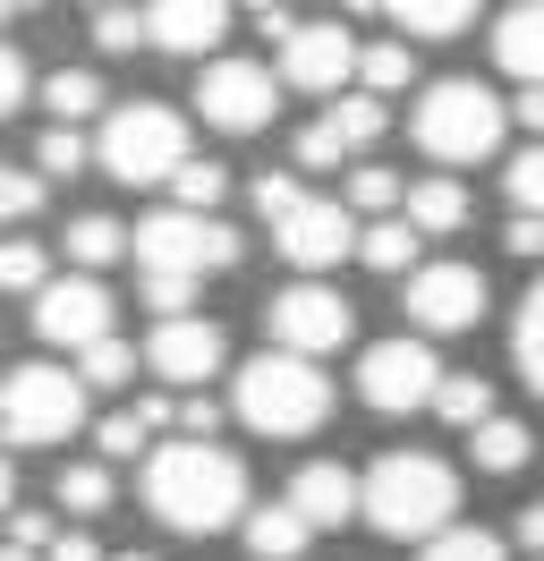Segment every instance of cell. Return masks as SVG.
<instances>
[{
	"mask_svg": "<svg viewBox=\"0 0 544 561\" xmlns=\"http://www.w3.org/2000/svg\"><path fill=\"white\" fill-rule=\"evenodd\" d=\"M290 502L306 511V527H340V519L366 511V477L340 468V459H306L298 477H290Z\"/></svg>",
	"mask_w": 544,
	"mask_h": 561,
	"instance_id": "17",
	"label": "cell"
},
{
	"mask_svg": "<svg viewBox=\"0 0 544 561\" xmlns=\"http://www.w3.org/2000/svg\"><path fill=\"white\" fill-rule=\"evenodd\" d=\"M86 162H94V153H86V137H77L68 119H52V128L34 137V179H77Z\"/></svg>",
	"mask_w": 544,
	"mask_h": 561,
	"instance_id": "28",
	"label": "cell"
},
{
	"mask_svg": "<svg viewBox=\"0 0 544 561\" xmlns=\"http://www.w3.org/2000/svg\"><path fill=\"white\" fill-rule=\"evenodd\" d=\"M256 213H272V221L298 213V171H264V179H256Z\"/></svg>",
	"mask_w": 544,
	"mask_h": 561,
	"instance_id": "44",
	"label": "cell"
},
{
	"mask_svg": "<svg viewBox=\"0 0 544 561\" xmlns=\"http://www.w3.org/2000/svg\"><path fill=\"white\" fill-rule=\"evenodd\" d=\"M349 9H358V18H392V0H349Z\"/></svg>",
	"mask_w": 544,
	"mask_h": 561,
	"instance_id": "51",
	"label": "cell"
},
{
	"mask_svg": "<svg viewBox=\"0 0 544 561\" xmlns=\"http://www.w3.org/2000/svg\"><path fill=\"white\" fill-rule=\"evenodd\" d=\"M52 561H111V553H102L86 527H60V536H52Z\"/></svg>",
	"mask_w": 544,
	"mask_h": 561,
	"instance_id": "48",
	"label": "cell"
},
{
	"mask_svg": "<svg viewBox=\"0 0 544 561\" xmlns=\"http://www.w3.org/2000/svg\"><path fill=\"white\" fill-rule=\"evenodd\" d=\"M128 247H136V230H120L111 213H77V221H68V264H77V273H102V264H120Z\"/></svg>",
	"mask_w": 544,
	"mask_h": 561,
	"instance_id": "23",
	"label": "cell"
},
{
	"mask_svg": "<svg viewBox=\"0 0 544 561\" xmlns=\"http://www.w3.org/2000/svg\"><path fill=\"white\" fill-rule=\"evenodd\" d=\"M502 187H510V205H519V213H544V145H519V153H510Z\"/></svg>",
	"mask_w": 544,
	"mask_h": 561,
	"instance_id": "35",
	"label": "cell"
},
{
	"mask_svg": "<svg viewBox=\"0 0 544 561\" xmlns=\"http://www.w3.org/2000/svg\"><path fill=\"white\" fill-rule=\"evenodd\" d=\"M358 213L340 205V196H298V213H281L272 221V247L298 264V273H332V264H349L358 255Z\"/></svg>",
	"mask_w": 544,
	"mask_h": 561,
	"instance_id": "11",
	"label": "cell"
},
{
	"mask_svg": "<svg viewBox=\"0 0 544 561\" xmlns=\"http://www.w3.org/2000/svg\"><path fill=\"white\" fill-rule=\"evenodd\" d=\"M290 153H298V171H332L340 153H349V137H340L332 119H306V128H298V145H290Z\"/></svg>",
	"mask_w": 544,
	"mask_h": 561,
	"instance_id": "38",
	"label": "cell"
},
{
	"mask_svg": "<svg viewBox=\"0 0 544 561\" xmlns=\"http://www.w3.org/2000/svg\"><path fill=\"white\" fill-rule=\"evenodd\" d=\"M0 409H9V383H0Z\"/></svg>",
	"mask_w": 544,
	"mask_h": 561,
	"instance_id": "56",
	"label": "cell"
},
{
	"mask_svg": "<svg viewBox=\"0 0 544 561\" xmlns=\"http://www.w3.org/2000/svg\"><path fill=\"white\" fill-rule=\"evenodd\" d=\"M86 425V375H60V366H18L9 375V409H0V443L18 451H52Z\"/></svg>",
	"mask_w": 544,
	"mask_h": 561,
	"instance_id": "7",
	"label": "cell"
},
{
	"mask_svg": "<svg viewBox=\"0 0 544 561\" xmlns=\"http://www.w3.org/2000/svg\"><path fill=\"white\" fill-rule=\"evenodd\" d=\"M417 561H510V553H502V536H494V527H442Z\"/></svg>",
	"mask_w": 544,
	"mask_h": 561,
	"instance_id": "33",
	"label": "cell"
},
{
	"mask_svg": "<svg viewBox=\"0 0 544 561\" xmlns=\"http://www.w3.org/2000/svg\"><path fill=\"white\" fill-rule=\"evenodd\" d=\"M510 366L528 375V391L544 400V280H528L519 298V323H510Z\"/></svg>",
	"mask_w": 544,
	"mask_h": 561,
	"instance_id": "24",
	"label": "cell"
},
{
	"mask_svg": "<svg viewBox=\"0 0 544 561\" xmlns=\"http://www.w3.org/2000/svg\"><path fill=\"white\" fill-rule=\"evenodd\" d=\"M510 9H519V0H510Z\"/></svg>",
	"mask_w": 544,
	"mask_h": 561,
	"instance_id": "57",
	"label": "cell"
},
{
	"mask_svg": "<svg viewBox=\"0 0 544 561\" xmlns=\"http://www.w3.org/2000/svg\"><path fill=\"white\" fill-rule=\"evenodd\" d=\"M434 417H442V425H460V434H476V425L494 417V383H485V375H442Z\"/></svg>",
	"mask_w": 544,
	"mask_h": 561,
	"instance_id": "26",
	"label": "cell"
},
{
	"mask_svg": "<svg viewBox=\"0 0 544 561\" xmlns=\"http://www.w3.org/2000/svg\"><path fill=\"white\" fill-rule=\"evenodd\" d=\"M18 213H43V179L0 171V221H18Z\"/></svg>",
	"mask_w": 544,
	"mask_h": 561,
	"instance_id": "42",
	"label": "cell"
},
{
	"mask_svg": "<svg viewBox=\"0 0 544 561\" xmlns=\"http://www.w3.org/2000/svg\"><path fill=\"white\" fill-rule=\"evenodd\" d=\"M222 417H230V409H213V400H188V409H179V434H188V443H213V434H222Z\"/></svg>",
	"mask_w": 544,
	"mask_h": 561,
	"instance_id": "46",
	"label": "cell"
},
{
	"mask_svg": "<svg viewBox=\"0 0 544 561\" xmlns=\"http://www.w3.org/2000/svg\"><path fill=\"white\" fill-rule=\"evenodd\" d=\"M145 511L179 536H222L230 519H247V468L222 443H162L145 459Z\"/></svg>",
	"mask_w": 544,
	"mask_h": 561,
	"instance_id": "1",
	"label": "cell"
},
{
	"mask_svg": "<svg viewBox=\"0 0 544 561\" xmlns=\"http://www.w3.org/2000/svg\"><path fill=\"white\" fill-rule=\"evenodd\" d=\"M43 103H52V119H94L102 111V77L94 69H60V77H43Z\"/></svg>",
	"mask_w": 544,
	"mask_h": 561,
	"instance_id": "27",
	"label": "cell"
},
{
	"mask_svg": "<svg viewBox=\"0 0 544 561\" xmlns=\"http://www.w3.org/2000/svg\"><path fill=\"white\" fill-rule=\"evenodd\" d=\"M358 60H366V51L324 18V26H298V35L281 43V85H298V94H349Z\"/></svg>",
	"mask_w": 544,
	"mask_h": 561,
	"instance_id": "15",
	"label": "cell"
},
{
	"mask_svg": "<svg viewBox=\"0 0 544 561\" xmlns=\"http://www.w3.org/2000/svg\"><path fill=\"white\" fill-rule=\"evenodd\" d=\"M434 391H442V366L426 350V332L417 341H374L358 357V400L374 417H417V409H434Z\"/></svg>",
	"mask_w": 544,
	"mask_h": 561,
	"instance_id": "9",
	"label": "cell"
},
{
	"mask_svg": "<svg viewBox=\"0 0 544 561\" xmlns=\"http://www.w3.org/2000/svg\"><path fill=\"white\" fill-rule=\"evenodd\" d=\"M196 111H204V128H222V137H264L281 119V69H264V60H213L196 77Z\"/></svg>",
	"mask_w": 544,
	"mask_h": 561,
	"instance_id": "8",
	"label": "cell"
},
{
	"mask_svg": "<svg viewBox=\"0 0 544 561\" xmlns=\"http://www.w3.org/2000/svg\"><path fill=\"white\" fill-rule=\"evenodd\" d=\"M0 561H43V553H26V545H0Z\"/></svg>",
	"mask_w": 544,
	"mask_h": 561,
	"instance_id": "52",
	"label": "cell"
},
{
	"mask_svg": "<svg viewBox=\"0 0 544 561\" xmlns=\"http://www.w3.org/2000/svg\"><path fill=\"white\" fill-rule=\"evenodd\" d=\"M94 162L120 179V187H162V179L188 171V119H179L170 103H120V111H102Z\"/></svg>",
	"mask_w": 544,
	"mask_h": 561,
	"instance_id": "5",
	"label": "cell"
},
{
	"mask_svg": "<svg viewBox=\"0 0 544 561\" xmlns=\"http://www.w3.org/2000/svg\"><path fill=\"white\" fill-rule=\"evenodd\" d=\"M0 289H43V247H34V239L0 247Z\"/></svg>",
	"mask_w": 544,
	"mask_h": 561,
	"instance_id": "41",
	"label": "cell"
},
{
	"mask_svg": "<svg viewBox=\"0 0 544 561\" xmlns=\"http://www.w3.org/2000/svg\"><path fill=\"white\" fill-rule=\"evenodd\" d=\"M154 417L145 409H120V417H102V459H154Z\"/></svg>",
	"mask_w": 544,
	"mask_h": 561,
	"instance_id": "36",
	"label": "cell"
},
{
	"mask_svg": "<svg viewBox=\"0 0 544 561\" xmlns=\"http://www.w3.org/2000/svg\"><path fill=\"white\" fill-rule=\"evenodd\" d=\"M417 221H400V213H383V221H366V239H358V264L366 273H383V280H417L426 264H417Z\"/></svg>",
	"mask_w": 544,
	"mask_h": 561,
	"instance_id": "19",
	"label": "cell"
},
{
	"mask_svg": "<svg viewBox=\"0 0 544 561\" xmlns=\"http://www.w3.org/2000/svg\"><path fill=\"white\" fill-rule=\"evenodd\" d=\"M196 289L204 280H188V273H145V307L154 316H196Z\"/></svg>",
	"mask_w": 544,
	"mask_h": 561,
	"instance_id": "39",
	"label": "cell"
},
{
	"mask_svg": "<svg viewBox=\"0 0 544 561\" xmlns=\"http://www.w3.org/2000/svg\"><path fill=\"white\" fill-rule=\"evenodd\" d=\"M9 485H18V477H9V459H0V511H9Z\"/></svg>",
	"mask_w": 544,
	"mask_h": 561,
	"instance_id": "53",
	"label": "cell"
},
{
	"mask_svg": "<svg viewBox=\"0 0 544 561\" xmlns=\"http://www.w3.org/2000/svg\"><path fill=\"white\" fill-rule=\"evenodd\" d=\"M222 323H204V316H162L154 332H145V366L162 375V383H179V391H196L204 375H222Z\"/></svg>",
	"mask_w": 544,
	"mask_h": 561,
	"instance_id": "14",
	"label": "cell"
},
{
	"mask_svg": "<svg viewBox=\"0 0 544 561\" xmlns=\"http://www.w3.org/2000/svg\"><path fill=\"white\" fill-rule=\"evenodd\" d=\"M111 561H154V553H111Z\"/></svg>",
	"mask_w": 544,
	"mask_h": 561,
	"instance_id": "54",
	"label": "cell"
},
{
	"mask_svg": "<svg viewBox=\"0 0 544 561\" xmlns=\"http://www.w3.org/2000/svg\"><path fill=\"white\" fill-rule=\"evenodd\" d=\"M230 417L247 425V434H264V443H306L315 425L332 417V383H324L315 357L272 350V357H256V366H238Z\"/></svg>",
	"mask_w": 544,
	"mask_h": 561,
	"instance_id": "3",
	"label": "cell"
},
{
	"mask_svg": "<svg viewBox=\"0 0 544 561\" xmlns=\"http://www.w3.org/2000/svg\"><path fill=\"white\" fill-rule=\"evenodd\" d=\"M102 9H111V0H102Z\"/></svg>",
	"mask_w": 544,
	"mask_h": 561,
	"instance_id": "58",
	"label": "cell"
},
{
	"mask_svg": "<svg viewBox=\"0 0 544 561\" xmlns=\"http://www.w3.org/2000/svg\"><path fill=\"white\" fill-rule=\"evenodd\" d=\"M315 545V527H306L298 502H264V511H247V553L256 561H298Z\"/></svg>",
	"mask_w": 544,
	"mask_h": 561,
	"instance_id": "20",
	"label": "cell"
},
{
	"mask_svg": "<svg viewBox=\"0 0 544 561\" xmlns=\"http://www.w3.org/2000/svg\"><path fill=\"white\" fill-rule=\"evenodd\" d=\"M340 205H349V213H374V221H383L392 205H408V187H400V171H383V162H366V171H349V187H340Z\"/></svg>",
	"mask_w": 544,
	"mask_h": 561,
	"instance_id": "30",
	"label": "cell"
},
{
	"mask_svg": "<svg viewBox=\"0 0 544 561\" xmlns=\"http://www.w3.org/2000/svg\"><path fill=\"white\" fill-rule=\"evenodd\" d=\"M408 77H417L408 43H366V60H358V85H366V94H400Z\"/></svg>",
	"mask_w": 544,
	"mask_h": 561,
	"instance_id": "31",
	"label": "cell"
},
{
	"mask_svg": "<svg viewBox=\"0 0 544 561\" xmlns=\"http://www.w3.org/2000/svg\"><path fill=\"white\" fill-rule=\"evenodd\" d=\"M94 43H102V51H136V43H154V35H145V9H94Z\"/></svg>",
	"mask_w": 544,
	"mask_h": 561,
	"instance_id": "40",
	"label": "cell"
},
{
	"mask_svg": "<svg viewBox=\"0 0 544 561\" xmlns=\"http://www.w3.org/2000/svg\"><path fill=\"white\" fill-rule=\"evenodd\" d=\"M9 545H26V553L52 561V519H43V511H18V519H9Z\"/></svg>",
	"mask_w": 544,
	"mask_h": 561,
	"instance_id": "47",
	"label": "cell"
},
{
	"mask_svg": "<svg viewBox=\"0 0 544 561\" xmlns=\"http://www.w3.org/2000/svg\"><path fill=\"white\" fill-rule=\"evenodd\" d=\"M60 511H77V519H102V511H111V468H102V459L60 468Z\"/></svg>",
	"mask_w": 544,
	"mask_h": 561,
	"instance_id": "29",
	"label": "cell"
},
{
	"mask_svg": "<svg viewBox=\"0 0 544 561\" xmlns=\"http://www.w3.org/2000/svg\"><path fill=\"white\" fill-rule=\"evenodd\" d=\"M9 18H18V9H9V0H0V26H9Z\"/></svg>",
	"mask_w": 544,
	"mask_h": 561,
	"instance_id": "55",
	"label": "cell"
},
{
	"mask_svg": "<svg viewBox=\"0 0 544 561\" xmlns=\"http://www.w3.org/2000/svg\"><path fill=\"white\" fill-rule=\"evenodd\" d=\"M264 323H272V350H290V357L349 350V332H358V316H349V298H340L332 280H290L264 307Z\"/></svg>",
	"mask_w": 544,
	"mask_h": 561,
	"instance_id": "10",
	"label": "cell"
},
{
	"mask_svg": "<svg viewBox=\"0 0 544 561\" xmlns=\"http://www.w3.org/2000/svg\"><path fill=\"white\" fill-rule=\"evenodd\" d=\"M34 341L43 350H94V341H111V289L94 273L43 280L34 289Z\"/></svg>",
	"mask_w": 544,
	"mask_h": 561,
	"instance_id": "12",
	"label": "cell"
},
{
	"mask_svg": "<svg viewBox=\"0 0 544 561\" xmlns=\"http://www.w3.org/2000/svg\"><path fill=\"white\" fill-rule=\"evenodd\" d=\"M128 366H136V350L128 341H120V332H111V341H94V350H77V375H86V383H128Z\"/></svg>",
	"mask_w": 544,
	"mask_h": 561,
	"instance_id": "37",
	"label": "cell"
},
{
	"mask_svg": "<svg viewBox=\"0 0 544 561\" xmlns=\"http://www.w3.org/2000/svg\"><path fill=\"white\" fill-rule=\"evenodd\" d=\"M392 18H400V35H417V43H451V35H468L476 0H392Z\"/></svg>",
	"mask_w": 544,
	"mask_h": 561,
	"instance_id": "25",
	"label": "cell"
},
{
	"mask_svg": "<svg viewBox=\"0 0 544 561\" xmlns=\"http://www.w3.org/2000/svg\"><path fill=\"white\" fill-rule=\"evenodd\" d=\"M136 264L145 273H230L238 264V230L222 221V213H188V205H170V213H145L136 221Z\"/></svg>",
	"mask_w": 544,
	"mask_h": 561,
	"instance_id": "6",
	"label": "cell"
},
{
	"mask_svg": "<svg viewBox=\"0 0 544 561\" xmlns=\"http://www.w3.org/2000/svg\"><path fill=\"white\" fill-rule=\"evenodd\" d=\"M460 511V477L434 451H383L366 468V527L392 545H434Z\"/></svg>",
	"mask_w": 544,
	"mask_h": 561,
	"instance_id": "2",
	"label": "cell"
},
{
	"mask_svg": "<svg viewBox=\"0 0 544 561\" xmlns=\"http://www.w3.org/2000/svg\"><path fill=\"white\" fill-rule=\"evenodd\" d=\"M528 451H536V434H528L519 417H485V425L468 434V459L485 468V477H519V468H528Z\"/></svg>",
	"mask_w": 544,
	"mask_h": 561,
	"instance_id": "22",
	"label": "cell"
},
{
	"mask_svg": "<svg viewBox=\"0 0 544 561\" xmlns=\"http://www.w3.org/2000/svg\"><path fill=\"white\" fill-rule=\"evenodd\" d=\"M519 545H528V553H544V502H528V511H519Z\"/></svg>",
	"mask_w": 544,
	"mask_h": 561,
	"instance_id": "50",
	"label": "cell"
},
{
	"mask_svg": "<svg viewBox=\"0 0 544 561\" xmlns=\"http://www.w3.org/2000/svg\"><path fill=\"white\" fill-rule=\"evenodd\" d=\"M145 35H154V51H179V60L222 51V35H230V0H154V9H145Z\"/></svg>",
	"mask_w": 544,
	"mask_h": 561,
	"instance_id": "16",
	"label": "cell"
},
{
	"mask_svg": "<svg viewBox=\"0 0 544 561\" xmlns=\"http://www.w3.org/2000/svg\"><path fill=\"white\" fill-rule=\"evenodd\" d=\"M26 85H34V69L0 43V119H18V103H26Z\"/></svg>",
	"mask_w": 544,
	"mask_h": 561,
	"instance_id": "45",
	"label": "cell"
},
{
	"mask_svg": "<svg viewBox=\"0 0 544 561\" xmlns=\"http://www.w3.org/2000/svg\"><path fill=\"white\" fill-rule=\"evenodd\" d=\"M408 221H417L426 239H451V230L468 221V187H460V179H451V171L417 179V187H408Z\"/></svg>",
	"mask_w": 544,
	"mask_h": 561,
	"instance_id": "21",
	"label": "cell"
},
{
	"mask_svg": "<svg viewBox=\"0 0 544 561\" xmlns=\"http://www.w3.org/2000/svg\"><path fill=\"white\" fill-rule=\"evenodd\" d=\"M170 196H179L188 213H222V196H230V171H222V162H188V171L170 179Z\"/></svg>",
	"mask_w": 544,
	"mask_h": 561,
	"instance_id": "34",
	"label": "cell"
},
{
	"mask_svg": "<svg viewBox=\"0 0 544 561\" xmlns=\"http://www.w3.org/2000/svg\"><path fill=\"white\" fill-rule=\"evenodd\" d=\"M485 316V273L476 264H426L408 280V323L434 341V332H468Z\"/></svg>",
	"mask_w": 544,
	"mask_h": 561,
	"instance_id": "13",
	"label": "cell"
},
{
	"mask_svg": "<svg viewBox=\"0 0 544 561\" xmlns=\"http://www.w3.org/2000/svg\"><path fill=\"white\" fill-rule=\"evenodd\" d=\"M510 119H519L528 137H544V85H519V103H510Z\"/></svg>",
	"mask_w": 544,
	"mask_h": 561,
	"instance_id": "49",
	"label": "cell"
},
{
	"mask_svg": "<svg viewBox=\"0 0 544 561\" xmlns=\"http://www.w3.org/2000/svg\"><path fill=\"white\" fill-rule=\"evenodd\" d=\"M502 128H510L502 94H485L476 77H442V85H426V94H417V119H408V137L426 145L442 171L485 162V153L502 145Z\"/></svg>",
	"mask_w": 544,
	"mask_h": 561,
	"instance_id": "4",
	"label": "cell"
},
{
	"mask_svg": "<svg viewBox=\"0 0 544 561\" xmlns=\"http://www.w3.org/2000/svg\"><path fill=\"white\" fill-rule=\"evenodd\" d=\"M324 119H332L349 145H374V137H383V94H366V85H358V94H332Z\"/></svg>",
	"mask_w": 544,
	"mask_h": 561,
	"instance_id": "32",
	"label": "cell"
},
{
	"mask_svg": "<svg viewBox=\"0 0 544 561\" xmlns=\"http://www.w3.org/2000/svg\"><path fill=\"white\" fill-rule=\"evenodd\" d=\"M494 60H502V77H519V85H544V0L502 9V26H494Z\"/></svg>",
	"mask_w": 544,
	"mask_h": 561,
	"instance_id": "18",
	"label": "cell"
},
{
	"mask_svg": "<svg viewBox=\"0 0 544 561\" xmlns=\"http://www.w3.org/2000/svg\"><path fill=\"white\" fill-rule=\"evenodd\" d=\"M502 247H510V255H519V264H544V213H510Z\"/></svg>",
	"mask_w": 544,
	"mask_h": 561,
	"instance_id": "43",
	"label": "cell"
}]
</instances>
